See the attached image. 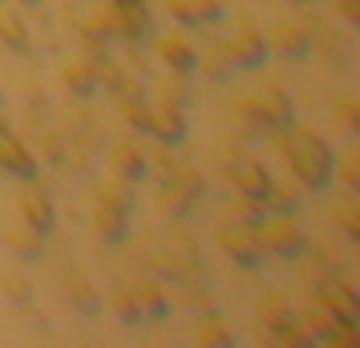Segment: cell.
<instances>
[{"mask_svg": "<svg viewBox=\"0 0 360 348\" xmlns=\"http://www.w3.org/2000/svg\"><path fill=\"white\" fill-rule=\"evenodd\" d=\"M340 117L352 126V130H360V114H356V101H340Z\"/></svg>", "mask_w": 360, "mask_h": 348, "instance_id": "37", "label": "cell"}, {"mask_svg": "<svg viewBox=\"0 0 360 348\" xmlns=\"http://www.w3.org/2000/svg\"><path fill=\"white\" fill-rule=\"evenodd\" d=\"M134 299H138L142 316H150V320H162V316L170 312V304H166V292L158 288V283H138V288H134Z\"/></svg>", "mask_w": 360, "mask_h": 348, "instance_id": "19", "label": "cell"}, {"mask_svg": "<svg viewBox=\"0 0 360 348\" xmlns=\"http://www.w3.org/2000/svg\"><path fill=\"white\" fill-rule=\"evenodd\" d=\"M158 57H162V65L170 69V73H182V77H191L195 73V45L186 41V37H179V33H170V37H162L158 41Z\"/></svg>", "mask_w": 360, "mask_h": 348, "instance_id": "13", "label": "cell"}, {"mask_svg": "<svg viewBox=\"0 0 360 348\" xmlns=\"http://www.w3.org/2000/svg\"><path fill=\"white\" fill-rule=\"evenodd\" d=\"M295 191L288 183H276V179H271V186H267V195H263V207H267V211H271V215H292L295 211Z\"/></svg>", "mask_w": 360, "mask_h": 348, "instance_id": "22", "label": "cell"}, {"mask_svg": "<svg viewBox=\"0 0 360 348\" xmlns=\"http://www.w3.org/2000/svg\"><path fill=\"white\" fill-rule=\"evenodd\" d=\"M110 308H114V316L122 324H138V320H142V308H138L134 292H126V288H114V292H110Z\"/></svg>", "mask_w": 360, "mask_h": 348, "instance_id": "24", "label": "cell"}, {"mask_svg": "<svg viewBox=\"0 0 360 348\" xmlns=\"http://www.w3.org/2000/svg\"><path fill=\"white\" fill-rule=\"evenodd\" d=\"M263 41H267V49L283 53V57H304V53L311 49L308 33H304L300 25H292V20H279V25H276L267 37H263Z\"/></svg>", "mask_w": 360, "mask_h": 348, "instance_id": "15", "label": "cell"}, {"mask_svg": "<svg viewBox=\"0 0 360 348\" xmlns=\"http://www.w3.org/2000/svg\"><path fill=\"white\" fill-rule=\"evenodd\" d=\"M166 13H170L174 20H182V25H195L191 8H186V0H166Z\"/></svg>", "mask_w": 360, "mask_h": 348, "instance_id": "34", "label": "cell"}, {"mask_svg": "<svg viewBox=\"0 0 360 348\" xmlns=\"http://www.w3.org/2000/svg\"><path fill=\"white\" fill-rule=\"evenodd\" d=\"M259 239H263V251H276L279 259H295L304 255V231L295 227L292 215H276V219H263L259 223Z\"/></svg>", "mask_w": 360, "mask_h": 348, "instance_id": "4", "label": "cell"}, {"mask_svg": "<svg viewBox=\"0 0 360 348\" xmlns=\"http://www.w3.org/2000/svg\"><path fill=\"white\" fill-rule=\"evenodd\" d=\"M231 183H235V191H243L251 199H263L267 186H271V174H267L263 162H255V158H239V162L231 166Z\"/></svg>", "mask_w": 360, "mask_h": 348, "instance_id": "14", "label": "cell"}, {"mask_svg": "<svg viewBox=\"0 0 360 348\" xmlns=\"http://www.w3.org/2000/svg\"><path fill=\"white\" fill-rule=\"evenodd\" d=\"M0 170L13 174L20 183H33L37 179V158L29 154V146L13 138V134H0Z\"/></svg>", "mask_w": 360, "mask_h": 348, "instance_id": "11", "label": "cell"}, {"mask_svg": "<svg viewBox=\"0 0 360 348\" xmlns=\"http://www.w3.org/2000/svg\"><path fill=\"white\" fill-rule=\"evenodd\" d=\"M122 117L130 122L134 130H146V122H150V101H146V98H122Z\"/></svg>", "mask_w": 360, "mask_h": 348, "instance_id": "28", "label": "cell"}, {"mask_svg": "<svg viewBox=\"0 0 360 348\" xmlns=\"http://www.w3.org/2000/svg\"><path fill=\"white\" fill-rule=\"evenodd\" d=\"M195 69H207V77H223L231 73V61L227 53H211V57H195Z\"/></svg>", "mask_w": 360, "mask_h": 348, "instance_id": "32", "label": "cell"}, {"mask_svg": "<svg viewBox=\"0 0 360 348\" xmlns=\"http://www.w3.org/2000/svg\"><path fill=\"white\" fill-rule=\"evenodd\" d=\"M288 312H292V304H288L283 296H267V299L259 304V328H263V332L276 328V324H279Z\"/></svg>", "mask_w": 360, "mask_h": 348, "instance_id": "27", "label": "cell"}, {"mask_svg": "<svg viewBox=\"0 0 360 348\" xmlns=\"http://www.w3.org/2000/svg\"><path fill=\"white\" fill-rule=\"evenodd\" d=\"M162 101L166 105H186V85H182V73H170V82H162Z\"/></svg>", "mask_w": 360, "mask_h": 348, "instance_id": "31", "label": "cell"}, {"mask_svg": "<svg viewBox=\"0 0 360 348\" xmlns=\"http://www.w3.org/2000/svg\"><path fill=\"white\" fill-rule=\"evenodd\" d=\"M195 344H207V348H231V344H235V336H231L227 324H219V320H207V324H198Z\"/></svg>", "mask_w": 360, "mask_h": 348, "instance_id": "25", "label": "cell"}, {"mask_svg": "<svg viewBox=\"0 0 360 348\" xmlns=\"http://www.w3.org/2000/svg\"><path fill=\"white\" fill-rule=\"evenodd\" d=\"M219 243L239 267H259L263 264V239L259 227H247V223H231L227 231L219 235Z\"/></svg>", "mask_w": 360, "mask_h": 348, "instance_id": "6", "label": "cell"}, {"mask_svg": "<svg viewBox=\"0 0 360 348\" xmlns=\"http://www.w3.org/2000/svg\"><path fill=\"white\" fill-rule=\"evenodd\" d=\"M267 340H271V344H288V348H311L316 344V336L308 332L304 316H295V312H288L276 328H267Z\"/></svg>", "mask_w": 360, "mask_h": 348, "instance_id": "16", "label": "cell"}, {"mask_svg": "<svg viewBox=\"0 0 360 348\" xmlns=\"http://www.w3.org/2000/svg\"><path fill=\"white\" fill-rule=\"evenodd\" d=\"M186 8H191L195 25H211V20L223 17V4L219 0H186Z\"/></svg>", "mask_w": 360, "mask_h": 348, "instance_id": "30", "label": "cell"}, {"mask_svg": "<svg viewBox=\"0 0 360 348\" xmlns=\"http://www.w3.org/2000/svg\"><path fill=\"white\" fill-rule=\"evenodd\" d=\"M146 134L150 138H158L162 146H179V142H186V114H182L179 105L158 101V105H150Z\"/></svg>", "mask_w": 360, "mask_h": 348, "instance_id": "9", "label": "cell"}, {"mask_svg": "<svg viewBox=\"0 0 360 348\" xmlns=\"http://www.w3.org/2000/svg\"><path fill=\"white\" fill-rule=\"evenodd\" d=\"M0 41H4L13 53L29 49V29H25V20H20L17 8H13V4H4V0H0Z\"/></svg>", "mask_w": 360, "mask_h": 348, "instance_id": "18", "label": "cell"}, {"mask_svg": "<svg viewBox=\"0 0 360 348\" xmlns=\"http://www.w3.org/2000/svg\"><path fill=\"white\" fill-rule=\"evenodd\" d=\"M110 25H114V37H122V41H146L154 33V17H150L146 0L110 4Z\"/></svg>", "mask_w": 360, "mask_h": 348, "instance_id": "5", "label": "cell"}, {"mask_svg": "<svg viewBox=\"0 0 360 348\" xmlns=\"http://www.w3.org/2000/svg\"><path fill=\"white\" fill-rule=\"evenodd\" d=\"M126 179L101 186L98 195V207H94V227L105 243H122L130 235V191H126Z\"/></svg>", "mask_w": 360, "mask_h": 348, "instance_id": "2", "label": "cell"}, {"mask_svg": "<svg viewBox=\"0 0 360 348\" xmlns=\"http://www.w3.org/2000/svg\"><path fill=\"white\" fill-rule=\"evenodd\" d=\"M114 37V25H110V8L105 13H94V17L85 20V41H89V49H98Z\"/></svg>", "mask_w": 360, "mask_h": 348, "instance_id": "26", "label": "cell"}, {"mask_svg": "<svg viewBox=\"0 0 360 348\" xmlns=\"http://www.w3.org/2000/svg\"><path fill=\"white\" fill-rule=\"evenodd\" d=\"M114 170H117V179H126V183H142L150 174V158L134 142H122L114 150Z\"/></svg>", "mask_w": 360, "mask_h": 348, "instance_id": "17", "label": "cell"}, {"mask_svg": "<svg viewBox=\"0 0 360 348\" xmlns=\"http://www.w3.org/2000/svg\"><path fill=\"white\" fill-rule=\"evenodd\" d=\"M316 304H324L328 312L340 316V320H360V296H356V288L344 283V280H324L320 283Z\"/></svg>", "mask_w": 360, "mask_h": 348, "instance_id": "12", "label": "cell"}, {"mask_svg": "<svg viewBox=\"0 0 360 348\" xmlns=\"http://www.w3.org/2000/svg\"><path fill=\"white\" fill-rule=\"evenodd\" d=\"M332 4H336V13H340V17L360 20V0H332Z\"/></svg>", "mask_w": 360, "mask_h": 348, "instance_id": "35", "label": "cell"}, {"mask_svg": "<svg viewBox=\"0 0 360 348\" xmlns=\"http://www.w3.org/2000/svg\"><path fill=\"white\" fill-rule=\"evenodd\" d=\"M231 215H235V223L259 227L263 219H267V207H263V199H251V195H243V191H235V199H231Z\"/></svg>", "mask_w": 360, "mask_h": 348, "instance_id": "20", "label": "cell"}, {"mask_svg": "<svg viewBox=\"0 0 360 348\" xmlns=\"http://www.w3.org/2000/svg\"><path fill=\"white\" fill-rule=\"evenodd\" d=\"M239 114L251 122V126H259V130H283V126H292V101L283 89H259L255 98H243L239 101Z\"/></svg>", "mask_w": 360, "mask_h": 348, "instance_id": "3", "label": "cell"}, {"mask_svg": "<svg viewBox=\"0 0 360 348\" xmlns=\"http://www.w3.org/2000/svg\"><path fill=\"white\" fill-rule=\"evenodd\" d=\"M223 53H227L231 65L239 69H259L263 61H267V41H263V33H255V29H239V33L231 37L227 45H223Z\"/></svg>", "mask_w": 360, "mask_h": 348, "instance_id": "10", "label": "cell"}, {"mask_svg": "<svg viewBox=\"0 0 360 348\" xmlns=\"http://www.w3.org/2000/svg\"><path fill=\"white\" fill-rule=\"evenodd\" d=\"M17 202H20V219H25V227H29V231L49 235L53 227H57V211H53L49 195L37 186V179H33V183H25V191H20Z\"/></svg>", "mask_w": 360, "mask_h": 348, "instance_id": "8", "label": "cell"}, {"mask_svg": "<svg viewBox=\"0 0 360 348\" xmlns=\"http://www.w3.org/2000/svg\"><path fill=\"white\" fill-rule=\"evenodd\" d=\"M110 4H126V0H110Z\"/></svg>", "mask_w": 360, "mask_h": 348, "instance_id": "39", "label": "cell"}, {"mask_svg": "<svg viewBox=\"0 0 360 348\" xmlns=\"http://www.w3.org/2000/svg\"><path fill=\"white\" fill-rule=\"evenodd\" d=\"M304 324H308V332L316 336V340H324V344H328V336L340 328L344 320H340V316H332V312L324 308V304H311L308 316H304Z\"/></svg>", "mask_w": 360, "mask_h": 348, "instance_id": "21", "label": "cell"}, {"mask_svg": "<svg viewBox=\"0 0 360 348\" xmlns=\"http://www.w3.org/2000/svg\"><path fill=\"white\" fill-rule=\"evenodd\" d=\"M279 154H283V162L292 170L300 183L308 186V191H324L332 183V150L324 146V138H316L311 130H292V126H283L276 138Z\"/></svg>", "mask_w": 360, "mask_h": 348, "instance_id": "1", "label": "cell"}, {"mask_svg": "<svg viewBox=\"0 0 360 348\" xmlns=\"http://www.w3.org/2000/svg\"><path fill=\"white\" fill-rule=\"evenodd\" d=\"M4 296H13V304H29V283L25 280H4Z\"/></svg>", "mask_w": 360, "mask_h": 348, "instance_id": "33", "label": "cell"}, {"mask_svg": "<svg viewBox=\"0 0 360 348\" xmlns=\"http://www.w3.org/2000/svg\"><path fill=\"white\" fill-rule=\"evenodd\" d=\"M4 239H8V247H17L20 255H25V259H33L37 251H41V235L29 231V227H25V231H8Z\"/></svg>", "mask_w": 360, "mask_h": 348, "instance_id": "29", "label": "cell"}, {"mask_svg": "<svg viewBox=\"0 0 360 348\" xmlns=\"http://www.w3.org/2000/svg\"><path fill=\"white\" fill-rule=\"evenodd\" d=\"M344 179H348L352 186L360 183V174H356V150H348V158H344Z\"/></svg>", "mask_w": 360, "mask_h": 348, "instance_id": "38", "label": "cell"}, {"mask_svg": "<svg viewBox=\"0 0 360 348\" xmlns=\"http://www.w3.org/2000/svg\"><path fill=\"white\" fill-rule=\"evenodd\" d=\"M198 195H202V179H198V170L179 166V170L170 174V183L162 186V211H170V215H186L191 202H198Z\"/></svg>", "mask_w": 360, "mask_h": 348, "instance_id": "7", "label": "cell"}, {"mask_svg": "<svg viewBox=\"0 0 360 348\" xmlns=\"http://www.w3.org/2000/svg\"><path fill=\"white\" fill-rule=\"evenodd\" d=\"M61 82H65L73 94H82V98H89V94L98 89V82H94V73H89L85 61H69V65L61 69Z\"/></svg>", "mask_w": 360, "mask_h": 348, "instance_id": "23", "label": "cell"}, {"mask_svg": "<svg viewBox=\"0 0 360 348\" xmlns=\"http://www.w3.org/2000/svg\"><path fill=\"white\" fill-rule=\"evenodd\" d=\"M344 231H348V239H360V219H356V207H348V211H344Z\"/></svg>", "mask_w": 360, "mask_h": 348, "instance_id": "36", "label": "cell"}]
</instances>
